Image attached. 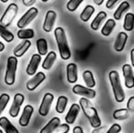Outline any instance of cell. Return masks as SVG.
<instances>
[{
  "instance_id": "cell-6",
  "label": "cell",
  "mask_w": 134,
  "mask_h": 133,
  "mask_svg": "<svg viewBox=\"0 0 134 133\" xmlns=\"http://www.w3.org/2000/svg\"><path fill=\"white\" fill-rule=\"evenodd\" d=\"M38 13V10L35 7H31L18 20L17 27L20 29H23L24 27L27 26L36 17Z\"/></svg>"
},
{
  "instance_id": "cell-40",
  "label": "cell",
  "mask_w": 134,
  "mask_h": 133,
  "mask_svg": "<svg viewBox=\"0 0 134 133\" xmlns=\"http://www.w3.org/2000/svg\"><path fill=\"white\" fill-rule=\"evenodd\" d=\"M35 2V0H23V4L26 6H31Z\"/></svg>"
},
{
  "instance_id": "cell-1",
  "label": "cell",
  "mask_w": 134,
  "mask_h": 133,
  "mask_svg": "<svg viewBox=\"0 0 134 133\" xmlns=\"http://www.w3.org/2000/svg\"><path fill=\"white\" fill-rule=\"evenodd\" d=\"M79 103L85 116L88 118L91 126L95 129L100 127L101 125L100 118L98 116L96 108L92 105L88 98H81L79 100Z\"/></svg>"
},
{
  "instance_id": "cell-25",
  "label": "cell",
  "mask_w": 134,
  "mask_h": 133,
  "mask_svg": "<svg viewBox=\"0 0 134 133\" xmlns=\"http://www.w3.org/2000/svg\"><path fill=\"white\" fill-rule=\"evenodd\" d=\"M115 24H115L114 20L109 19L108 20H107L106 24H104V26L101 29V34L104 36L110 35L111 33L112 32V31L114 30L115 27Z\"/></svg>"
},
{
  "instance_id": "cell-24",
  "label": "cell",
  "mask_w": 134,
  "mask_h": 133,
  "mask_svg": "<svg viewBox=\"0 0 134 133\" xmlns=\"http://www.w3.org/2000/svg\"><path fill=\"white\" fill-rule=\"evenodd\" d=\"M123 27L126 31H130L134 27V14L131 13H128L126 14Z\"/></svg>"
},
{
  "instance_id": "cell-37",
  "label": "cell",
  "mask_w": 134,
  "mask_h": 133,
  "mask_svg": "<svg viewBox=\"0 0 134 133\" xmlns=\"http://www.w3.org/2000/svg\"><path fill=\"white\" fill-rule=\"evenodd\" d=\"M127 109L130 111H134V96L130 98L128 103H127Z\"/></svg>"
},
{
  "instance_id": "cell-18",
  "label": "cell",
  "mask_w": 134,
  "mask_h": 133,
  "mask_svg": "<svg viewBox=\"0 0 134 133\" xmlns=\"http://www.w3.org/2000/svg\"><path fill=\"white\" fill-rule=\"evenodd\" d=\"M31 42L29 40H26L24 39V42H22L20 44H19L16 48L15 49L13 50V54L16 57H20L22 56L26 52L27 50L28 49V48L31 46Z\"/></svg>"
},
{
  "instance_id": "cell-38",
  "label": "cell",
  "mask_w": 134,
  "mask_h": 133,
  "mask_svg": "<svg viewBox=\"0 0 134 133\" xmlns=\"http://www.w3.org/2000/svg\"><path fill=\"white\" fill-rule=\"evenodd\" d=\"M107 127H105V126H104V127H100V128H97V129H95V130H93V133H105V132H108V131H107Z\"/></svg>"
},
{
  "instance_id": "cell-41",
  "label": "cell",
  "mask_w": 134,
  "mask_h": 133,
  "mask_svg": "<svg viewBox=\"0 0 134 133\" xmlns=\"http://www.w3.org/2000/svg\"><path fill=\"white\" fill-rule=\"evenodd\" d=\"M73 133H83V130H82V129L81 127L76 126L73 129Z\"/></svg>"
},
{
  "instance_id": "cell-7",
  "label": "cell",
  "mask_w": 134,
  "mask_h": 133,
  "mask_svg": "<svg viewBox=\"0 0 134 133\" xmlns=\"http://www.w3.org/2000/svg\"><path fill=\"white\" fill-rule=\"evenodd\" d=\"M53 95L51 93H46L42 101V103L40 105L39 110H38V113L41 116H46L49 111V109L51 107V104L53 103Z\"/></svg>"
},
{
  "instance_id": "cell-26",
  "label": "cell",
  "mask_w": 134,
  "mask_h": 133,
  "mask_svg": "<svg viewBox=\"0 0 134 133\" xmlns=\"http://www.w3.org/2000/svg\"><path fill=\"white\" fill-rule=\"evenodd\" d=\"M82 77L84 79V82L87 87L89 88H93L96 85V82L93 75V73L90 71H86L82 74Z\"/></svg>"
},
{
  "instance_id": "cell-10",
  "label": "cell",
  "mask_w": 134,
  "mask_h": 133,
  "mask_svg": "<svg viewBox=\"0 0 134 133\" xmlns=\"http://www.w3.org/2000/svg\"><path fill=\"white\" fill-rule=\"evenodd\" d=\"M72 91L75 94L80 95L88 99H93L96 96V92L94 90L91 89L89 87H84L81 85H75L73 87Z\"/></svg>"
},
{
  "instance_id": "cell-35",
  "label": "cell",
  "mask_w": 134,
  "mask_h": 133,
  "mask_svg": "<svg viewBox=\"0 0 134 133\" xmlns=\"http://www.w3.org/2000/svg\"><path fill=\"white\" fill-rule=\"evenodd\" d=\"M70 127L67 124H63V125H60L56 130L54 131V132L56 133H67L69 132Z\"/></svg>"
},
{
  "instance_id": "cell-44",
  "label": "cell",
  "mask_w": 134,
  "mask_h": 133,
  "mask_svg": "<svg viewBox=\"0 0 134 133\" xmlns=\"http://www.w3.org/2000/svg\"><path fill=\"white\" fill-rule=\"evenodd\" d=\"M0 52H2V51H3V49H4V48H5V46H4V45H3V43L2 42H0Z\"/></svg>"
},
{
  "instance_id": "cell-22",
  "label": "cell",
  "mask_w": 134,
  "mask_h": 133,
  "mask_svg": "<svg viewBox=\"0 0 134 133\" xmlns=\"http://www.w3.org/2000/svg\"><path fill=\"white\" fill-rule=\"evenodd\" d=\"M57 59V54L54 53V52H49L46 59L44 60L43 61V63H42V68L45 69V70H49L52 66L53 65L55 60Z\"/></svg>"
},
{
  "instance_id": "cell-8",
  "label": "cell",
  "mask_w": 134,
  "mask_h": 133,
  "mask_svg": "<svg viewBox=\"0 0 134 133\" xmlns=\"http://www.w3.org/2000/svg\"><path fill=\"white\" fill-rule=\"evenodd\" d=\"M24 100V96L22 94L17 93L15 95L14 99H13V102L11 107L9 109V114L11 117H13V118L17 117L19 111L20 110V107H21Z\"/></svg>"
},
{
  "instance_id": "cell-42",
  "label": "cell",
  "mask_w": 134,
  "mask_h": 133,
  "mask_svg": "<svg viewBox=\"0 0 134 133\" xmlns=\"http://www.w3.org/2000/svg\"><path fill=\"white\" fill-rule=\"evenodd\" d=\"M130 58H131V62H132V65L134 67V49L131 50V53H130Z\"/></svg>"
},
{
  "instance_id": "cell-23",
  "label": "cell",
  "mask_w": 134,
  "mask_h": 133,
  "mask_svg": "<svg viewBox=\"0 0 134 133\" xmlns=\"http://www.w3.org/2000/svg\"><path fill=\"white\" fill-rule=\"evenodd\" d=\"M130 3L128 2H122L119 5V6L118 7L117 10L115 12V13H114V18L115 20H119L122 18L123 13L125 12H126L130 9Z\"/></svg>"
},
{
  "instance_id": "cell-12",
  "label": "cell",
  "mask_w": 134,
  "mask_h": 133,
  "mask_svg": "<svg viewBox=\"0 0 134 133\" xmlns=\"http://www.w3.org/2000/svg\"><path fill=\"white\" fill-rule=\"evenodd\" d=\"M46 79V75L42 72L37 73L31 79L27 82V88L30 91L35 90L44 80Z\"/></svg>"
},
{
  "instance_id": "cell-9",
  "label": "cell",
  "mask_w": 134,
  "mask_h": 133,
  "mask_svg": "<svg viewBox=\"0 0 134 133\" xmlns=\"http://www.w3.org/2000/svg\"><path fill=\"white\" fill-rule=\"evenodd\" d=\"M122 72L125 78V85L128 89L134 87V75L132 67L130 64H124L122 67Z\"/></svg>"
},
{
  "instance_id": "cell-5",
  "label": "cell",
  "mask_w": 134,
  "mask_h": 133,
  "mask_svg": "<svg viewBox=\"0 0 134 133\" xmlns=\"http://www.w3.org/2000/svg\"><path fill=\"white\" fill-rule=\"evenodd\" d=\"M18 11V6L15 3H11L7 9H5V13H3L1 18V24L5 27H8L11 24L13 20H14L16 13Z\"/></svg>"
},
{
  "instance_id": "cell-30",
  "label": "cell",
  "mask_w": 134,
  "mask_h": 133,
  "mask_svg": "<svg viewBox=\"0 0 134 133\" xmlns=\"http://www.w3.org/2000/svg\"><path fill=\"white\" fill-rule=\"evenodd\" d=\"M0 34L1 37L7 42H11L14 38V35L9 31H8L2 24H1L0 26Z\"/></svg>"
},
{
  "instance_id": "cell-39",
  "label": "cell",
  "mask_w": 134,
  "mask_h": 133,
  "mask_svg": "<svg viewBox=\"0 0 134 133\" xmlns=\"http://www.w3.org/2000/svg\"><path fill=\"white\" fill-rule=\"evenodd\" d=\"M119 0H108V1L107 2V3H106V7L108 8V9H111V8H112V7L116 4V2H119Z\"/></svg>"
},
{
  "instance_id": "cell-14",
  "label": "cell",
  "mask_w": 134,
  "mask_h": 133,
  "mask_svg": "<svg viewBox=\"0 0 134 133\" xmlns=\"http://www.w3.org/2000/svg\"><path fill=\"white\" fill-rule=\"evenodd\" d=\"M41 62V56L40 54H34L32 56H31V61L27 67V70H26V72L27 73V74L29 75H33L36 73L37 71V69H38V67L39 65Z\"/></svg>"
},
{
  "instance_id": "cell-3",
  "label": "cell",
  "mask_w": 134,
  "mask_h": 133,
  "mask_svg": "<svg viewBox=\"0 0 134 133\" xmlns=\"http://www.w3.org/2000/svg\"><path fill=\"white\" fill-rule=\"evenodd\" d=\"M109 78L116 101L119 103L123 102L125 100V92L121 85L119 73L116 71H111L109 73Z\"/></svg>"
},
{
  "instance_id": "cell-46",
  "label": "cell",
  "mask_w": 134,
  "mask_h": 133,
  "mask_svg": "<svg viewBox=\"0 0 134 133\" xmlns=\"http://www.w3.org/2000/svg\"><path fill=\"white\" fill-rule=\"evenodd\" d=\"M42 2H47V1H49V0H42Z\"/></svg>"
},
{
  "instance_id": "cell-17",
  "label": "cell",
  "mask_w": 134,
  "mask_h": 133,
  "mask_svg": "<svg viewBox=\"0 0 134 133\" xmlns=\"http://www.w3.org/2000/svg\"><path fill=\"white\" fill-rule=\"evenodd\" d=\"M128 35L125 32H120L115 42V49L118 52H122L126 45V43L127 42Z\"/></svg>"
},
{
  "instance_id": "cell-19",
  "label": "cell",
  "mask_w": 134,
  "mask_h": 133,
  "mask_svg": "<svg viewBox=\"0 0 134 133\" xmlns=\"http://www.w3.org/2000/svg\"><path fill=\"white\" fill-rule=\"evenodd\" d=\"M0 126L6 133H18V130L11 124V122L5 117L0 118Z\"/></svg>"
},
{
  "instance_id": "cell-36",
  "label": "cell",
  "mask_w": 134,
  "mask_h": 133,
  "mask_svg": "<svg viewBox=\"0 0 134 133\" xmlns=\"http://www.w3.org/2000/svg\"><path fill=\"white\" fill-rule=\"evenodd\" d=\"M121 126L118 124H115L113 125L108 130V132L107 133H118L121 131Z\"/></svg>"
},
{
  "instance_id": "cell-20",
  "label": "cell",
  "mask_w": 134,
  "mask_h": 133,
  "mask_svg": "<svg viewBox=\"0 0 134 133\" xmlns=\"http://www.w3.org/2000/svg\"><path fill=\"white\" fill-rule=\"evenodd\" d=\"M60 120L58 118H53L41 131L40 133H51L54 132L56 129L60 125Z\"/></svg>"
},
{
  "instance_id": "cell-21",
  "label": "cell",
  "mask_w": 134,
  "mask_h": 133,
  "mask_svg": "<svg viewBox=\"0 0 134 133\" xmlns=\"http://www.w3.org/2000/svg\"><path fill=\"white\" fill-rule=\"evenodd\" d=\"M106 17H107V13L105 12H104V11L100 12L97 15V16L94 18L93 22L91 23L92 29L94 30V31H97L100 28V27L101 24L103 23V21L106 19Z\"/></svg>"
},
{
  "instance_id": "cell-27",
  "label": "cell",
  "mask_w": 134,
  "mask_h": 133,
  "mask_svg": "<svg viewBox=\"0 0 134 133\" xmlns=\"http://www.w3.org/2000/svg\"><path fill=\"white\" fill-rule=\"evenodd\" d=\"M95 11V9L93 6L89 5H86L85 7V9H83V11L82 12L81 15H80V18L82 21L84 22H86L90 20V18L91 17V16L93 14Z\"/></svg>"
},
{
  "instance_id": "cell-16",
  "label": "cell",
  "mask_w": 134,
  "mask_h": 133,
  "mask_svg": "<svg viewBox=\"0 0 134 133\" xmlns=\"http://www.w3.org/2000/svg\"><path fill=\"white\" fill-rule=\"evenodd\" d=\"M67 78L70 83H75L78 80V70L76 64L71 63L67 66Z\"/></svg>"
},
{
  "instance_id": "cell-34",
  "label": "cell",
  "mask_w": 134,
  "mask_h": 133,
  "mask_svg": "<svg viewBox=\"0 0 134 133\" xmlns=\"http://www.w3.org/2000/svg\"><path fill=\"white\" fill-rule=\"evenodd\" d=\"M9 101V96L8 94L3 93L0 96V113H2L5 108L8 102Z\"/></svg>"
},
{
  "instance_id": "cell-15",
  "label": "cell",
  "mask_w": 134,
  "mask_h": 133,
  "mask_svg": "<svg viewBox=\"0 0 134 133\" xmlns=\"http://www.w3.org/2000/svg\"><path fill=\"white\" fill-rule=\"evenodd\" d=\"M79 111H80V107L76 103L72 104L69 111L68 112V114L65 117L66 122L69 125L73 124L75 122V120L79 114Z\"/></svg>"
},
{
  "instance_id": "cell-32",
  "label": "cell",
  "mask_w": 134,
  "mask_h": 133,
  "mask_svg": "<svg viewBox=\"0 0 134 133\" xmlns=\"http://www.w3.org/2000/svg\"><path fill=\"white\" fill-rule=\"evenodd\" d=\"M130 116L128 109H119L114 112L113 117L116 120H124L127 119Z\"/></svg>"
},
{
  "instance_id": "cell-11",
  "label": "cell",
  "mask_w": 134,
  "mask_h": 133,
  "mask_svg": "<svg viewBox=\"0 0 134 133\" xmlns=\"http://www.w3.org/2000/svg\"><path fill=\"white\" fill-rule=\"evenodd\" d=\"M57 18V13L53 11L49 10L46 13V18L43 24V29L46 32H50L53 27V25L55 24V20Z\"/></svg>"
},
{
  "instance_id": "cell-33",
  "label": "cell",
  "mask_w": 134,
  "mask_h": 133,
  "mask_svg": "<svg viewBox=\"0 0 134 133\" xmlns=\"http://www.w3.org/2000/svg\"><path fill=\"white\" fill-rule=\"evenodd\" d=\"M82 2L83 0H70L67 4V8L69 11L74 12Z\"/></svg>"
},
{
  "instance_id": "cell-29",
  "label": "cell",
  "mask_w": 134,
  "mask_h": 133,
  "mask_svg": "<svg viewBox=\"0 0 134 133\" xmlns=\"http://www.w3.org/2000/svg\"><path fill=\"white\" fill-rule=\"evenodd\" d=\"M37 49L40 55H46L48 51V45L47 42L45 38H39L37 40Z\"/></svg>"
},
{
  "instance_id": "cell-13",
  "label": "cell",
  "mask_w": 134,
  "mask_h": 133,
  "mask_svg": "<svg viewBox=\"0 0 134 133\" xmlns=\"http://www.w3.org/2000/svg\"><path fill=\"white\" fill-rule=\"evenodd\" d=\"M33 111H34V109L31 105L25 106V107L24 108L23 113H22V114L20 118V120H19V123L21 126L25 127L29 124V122L31 120Z\"/></svg>"
},
{
  "instance_id": "cell-43",
  "label": "cell",
  "mask_w": 134,
  "mask_h": 133,
  "mask_svg": "<svg viewBox=\"0 0 134 133\" xmlns=\"http://www.w3.org/2000/svg\"><path fill=\"white\" fill-rule=\"evenodd\" d=\"M104 0H93L94 3H95L96 5H100L104 2Z\"/></svg>"
},
{
  "instance_id": "cell-31",
  "label": "cell",
  "mask_w": 134,
  "mask_h": 133,
  "mask_svg": "<svg viewBox=\"0 0 134 133\" xmlns=\"http://www.w3.org/2000/svg\"><path fill=\"white\" fill-rule=\"evenodd\" d=\"M35 36V32L32 29H21L17 32V37L20 39H29Z\"/></svg>"
},
{
  "instance_id": "cell-2",
  "label": "cell",
  "mask_w": 134,
  "mask_h": 133,
  "mask_svg": "<svg viewBox=\"0 0 134 133\" xmlns=\"http://www.w3.org/2000/svg\"><path fill=\"white\" fill-rule=\"evenodd\" d=\"M54 35L58 45L60 57L64 60H68L71 57V51L68 44L67 37L64 29L60 27H57L54 31Z\"/></svg>"
},
{
  "instance_id": "cell-45",
  "label": "cell",
  "mask_w": 134,
  "mask_h": 133,
  "mask_svg": "<svg viewBox=\"0 0 134 133\" xmlns=\"http://www.w3.org/2000/svg\"><path fill=\"white\" fill-rule=\"evenodd\" d=\"M1 1H2V2H8L9 0H1Z\"/></svg>"
},
{
  "instance_id": "cell-4",
  "label": "cell",
  "mask_w": 134,
  "mask_h": 133,
  "mask_svg": "<svg viewBox=\"0 0 134 133\" xmlns=\"http://www.w3.org/2000/svg\"><path fill=\"white\" fill-rule=\"evenodd\" d=\"M17 67L16 56H9L7 60V66L5 75V82L8 85H12L15 82L16 71Z\"/></svg>"
},
{
  "instance_id": "cell-28",
  "label": "cell",
  "mask_w": 134,
  "mask_h": 133,
  "mask_svg": "<svg viewBox=\"0 0 134 133\" xmlns=\"http://www.w3.org/2000/svg\"><path fill=\"white\" fill-rule=\"evenodd\" d=\"M67 103H68V98L66 96H60L57 100V106H56L57 112L59 114H63L64 111H65Z\"/></svg>"
}]
</instances>
